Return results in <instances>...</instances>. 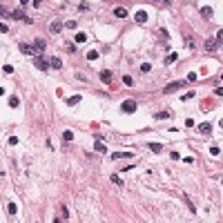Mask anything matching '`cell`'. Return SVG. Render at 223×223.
Wrapping results in <instances>:
<instances>
[{"mask_svg":"<svg viewBox=\"0 0 223 223\" xmlns=\"http://www.w3.org/2000/svg\"><path fill=\"white\" fill-rule=\"evenodd\" d=\"M34 63H36V67H38L40 71H47L49 69V58H45L43 54H36V60Z\"/></svg>","mask_w":223,"mask_h":223,"instance_id":"cell-1","label":"cell"},{"mask_svg":"<svg viewBox=\"0 0 223 223\" xmlns=\"http://www.w3.org/2000/svg\"><path fill=\"white\" fill-rule=\"evenodd\" d=\"M185 83L188 80H174V83H170V85H165V94H172V91H176V89H181V87H185Z\"/></svg>","mask_w":223,"mask_h":223,"instance_id":"cell-2","label":"cell"},{"mask_svg":"<svg viewBox=\"0 0 223 223\" xmlns=\"http://www.w3.org/2000/svg\"><path fill=\"white\" fill-rule=\"evenodd\" d=\"M136 100H123V105H120V109H123L125 112V114H134V112H136Z\"/></svg>","mask_w":223,"mask_h":223,"instance_id":"cell-3","label":"cell"},{"mask_svg":"<svg viewBox=\"0 0 223 223\" xmlns=\"http://www.w3.org/2000/svg\"><path fill=\"white\" fill-rule=\"evenodd\" d=\"M31 47H34V54H43L45 47H47V43H45L43 38H36V40L31 43Z\"/></svg>","mask_w":223,"mask_h":223,"instance_id":"cell-4","label":"cell"},{"mask_svg":"<svg viewBox=\"0 0 223 223\" xmlns=\"http://www.w3.org/2000/svg\"><path fill=\"white\" fill-rule=\"evenodd\" d=\"M49 31H51V34H60V31H63V22H60V20H51V22H49Z\"/></svg>","mask_w":223,"mask_h":223,"instance_id":"cell-5","label":"cell"},{"mask_svg":"<svg viewBox=\"0 0 223 223\" xmlns=\"http://www.w3.org/2000/svg\"><path fill=\"white\" fill-rule=\"evenodd\" d=\"M214 49H219V43H217L214 38H208V40H205V51H208V54H212Z\"/></svg>","mask_w":223,"mask_h":223,"instance_id":"cell-6","label":"cell"},{"mask_svg":"<svg viewBox=\"0 0 223 223\" xmlns=\"http://www.w3.org/2000/svg\"><path fill=\"white\" fill-rule=\"evenodd\" d=\"M11 18H16V20H25V22H31V18H27L25 11H18V9H16V11H11Z\"/></svg>","mask_w":223,"mask_h":223,"instance_id":"cell-7","label":"cell"},{"mask_svg":"<svg viewBox=\"0 0 223 223\" xmlns=\"http://www.w3.org/2000/svg\"><path fill=\"white\" fill-rule=\"evenodd\" d=\"M18 47H20V51H22L25 56H34V47H31V45H27V43H20Z\"/></svg>","mask_w":223,"mask_h":223,"instance_id":"cell-8","label":"cell"},{"mask_svg":"<svg viewBox=\"0 0 223 223\" xmlns=\"http://www.w3.org/2000/svg\"><path fill=\"white\" fill-rule=\"evenodd\" d=\"M201 16L205 18V20H210V18L214 16V9H212V7H201Z\"/></svg>","mask_w":223,"mask_h":223,"instance_id":"cell-9","label":"cell"},{"mask_svg":"<svg viewBox=\"0 0 223 223\" xmlns=\"http://www.w3.org/2000/svg\"><path fill=\"white\" fill-rule=\"evenodd\" d=\"M134 20H136L138 25H145V22H147V14H145V11H136Z\"/></svg>","mask_w":223,"mask_h":223,"instance_id":"cell-10","label":"cell"},{"mask_svg":"<svg viewBox=\"0 0 223 223\" xmlns=\"http://www.w3.org/2000/svg\"><path fill=\"white\" fill-rule=\"evenodd\" d=\"M49 67L60 69V67H63V60H60V58H56V56H51V58H49Z\"/></svg>","mask_w":223,"mask_h":223,"instance_id":"cell-11","label":"cell"},{"mask_svg":"<svg viewBox=\"0 0 223 223\" xmlns=\"http://www.w3.org/2000/svg\"><path fill=\"white\" fill-rule=\"evenodd\" d=\"M132 152H114V154H112V159H132Z\"/></svg>","mask_w":223,"mask_h":223,"instance_id":"cell-12","label":"cell"},{"mask_svg":"<svg viewBox=\"0 0 223 223\" xmlns=\"http://www.w3.org/2000/svg\"><path fill=\"white\" fill-rule=\"evenodd\" d=\"M114 16H116V18H127V9H125V7H116V9H114Z\"/></svg>","mask_w":223,"mask_h":223,"instance_id":"cell-13","label":"cell"},{"mask_svg":"<svg viewBox=\"0 0 223 223\" xmlns=\"http://www.w3.org/2000/svg\"><path fill=\"white\" fill-rule=\"evenodd\" d=\"M199 129H201L203 134H212V123H201Z\"/></svg>","mask_w":223,"mask_h":223,"instance_id":"cell-14","label":"cell"},{"mask_svg":"<svg viewBox=\"0 0 223 223\" xmlns=\"http://www.w3.org/2000/svg\"><path fill=\"white\" fill-rule=\"evenodd\" d=\"M147 147H150V150H152L154 154H161V152H163V145H159V143H150Z\"/></svg>","mask_w":223,"mask_h":223,"instance_id":"cell-15","label":"cell"},{"mask_svg":"<svg viewBox=\"0 0 223 223\" xmlns=\"http://www.w3.org/2000/svg\"><path fill=\"white\" fill-rule=\"evenodd\" d=\"M94 147H96V152H98V154H107V147H105V143H100V141H98Z\"/></svg>","mask_w":223,"mask_h":223,"instance_id":"cell-16","label":"cell"},{"mask_svg":"<svg viewBox=\"0 0 223 223\" xmlns=\"http://www.w3.org/2000/svg\"><path fill=\"white\" fill-rule=\"evenodd\" d=\"M18 105H20V100H18V96H11V98H9V107H18Z\"/></svg>","mask_w":223,"mask_h":223,"instance_id":"cell-17","label":"cell"},{"mask_svg":"<svg viewBox=\"0 0 223 223\" xmlns=\"http://www.w3.org/2000/svg\"><path fill=\"white\" fill-rule=\"evenodd\" d=\"M80 103V96H71V98H67V105L71 107V105H78Z\"/></svg>","mask_w":223,"mask_h":223,"instance_id":"cell-18","label":"cell"},{"mask_svg":"<svg viewBox=\"0 0 223 223\" xmlns=\"http://www.w3.org/2000/svg\"><path fill=\"white\" fill-rule=\"evenodd\" d=\"M100 80H103V83H109V80H112V71H103V74H100Z\"/></svg>","mask_w":223,"mask_h":223,"instance_id":"cell-19","label":"cell"},{"mask_svg":"<svg viewBox=\"0 0 223 223\" xmlns=\"http://www.w3.org/2000/svg\"><path fill=\"white\" fill-rule=\"evenodd\" d=\"M109 179H112V183H116V185H123V179H120L118 174H112Z\"/></svg>","mask_w":223,"mask_h":223,"instance_id":"cell-20","label":"cell"},{"mask_svg":"<svg viewBox=\"0 0 223 223\" xmlns=\"http://www.w3.org/2000/svg\"><path fill=\"white\" fill-rule=\"evenodd\" d=\"M176 58H179V54H170V56H167V58H165V65H172Z\"/></svg>","mask_w":223,"mask_h":223,"instance_id":"cell-21","label":"cell"},{"mask_svg":"<svg viewBox=\"0 0 223 223\" xmlns=\"http://www.w3.org/2000/svg\"><path fill=\"white\" fill-rule=\"evenodd\" d=\"M96 58H98V51H96V49L87 51V60H96Z\"/></svg>","mask_w":223,"mask_h":223,"instance_id":"cell-22","label":"cell"},{"mask_svg":"<svg viewBox=\"0 0 223 223\" xmlns=\"http://www.w3.org/2000/svg\"><path fill=\"white\" fill-rule=\"evenodd\" d=\"M63 141H74V132H69V129L63 132Z\"/></svg>","mask_w":223,"mask_h":223,"instance_id":"cell-23","label":"cell"},{"mask_svg":"<svg viewBox=\"0 0 223 223\" xmlns=\"http://www.w3.org/2000/svg\"><path fill=\"white\" fill-rule=\"evenodd\" d=\"M85 40H87V34L78 31V34H76V43H85Z\"/></svg>","mask_w":223,"mask_h":223,"instance_id":"cell-24","label":"cell"},{"mask_svg":"<svg viewBox=\"0 0 223 223\" xmlns=\"http://www.w3.org/2000/svg\"><path fill=\"white\" fill-rule=\"evenodd\" d=\"M65 27H67V29H76L78 22H76V20H67V22H65Z\"/></svg>","mask_w":223,"mask_h":223,"instance_id":"cell-25","label":"cell"},{"mask_svg":"<svg viewBox=\"0 0 223 223\" xmlns=\"http://www.w3.org/2000/svg\"><path fill=\"white\" fill-rule=\"evenodd\" d=\"M141 71H143V74L152 71V65H150V63H143V65H141Z\"/></svg>","mask_w":223,"mask_h":223,"instance_id":"cell-26","label":"cell"},{"mask_svg":"<svg viewBox=\"0 0 223 223\" xmlns=\"http://www.w3.org/2000/svg\"><path fill=\"white\" fill-rule=\"evenodd\" d=\"M60 219H69V210L65 208V205L60 208Z\"/></svg>","mask_w":223,"mask_h":223,"instance_id":"cell-27","label":"cell"},{"mask_svg":"<svg viewBox=\"0 0 223 223\" xmlns=\"http://www.w3.org/2000/svg\"><path fill=\"white\" fill-rule=\"evenodd\" d=\"M167 116H170V112H159V114H154V118H167Z\"/></svg>","mask_w":223,"mask_h":223,"instance_id":"cell-28","label":"cell"},{"mask_svg":"<svg viewBox=\"0 0 223 223\" xmlns=\"http://www.w3.org/2000/svg\"><path fill=\"white\" fill-rule=\"evenodd\" d=\"M7 210H9V214H16V212H18V208H16V203H9V208H7Z\"/></svg>","mask_w":223,"mask_h":223,"instance_id":"cell-29","label":"cell"},{"mask_svg":"<svg viewBox=\"0 0 223 223\" xmlns=\"http://www.w3.org/2000/svg\"><path fill=\"white\" fill-rule=\"evenodd\" d=\"M2 71H5V74H14V67H11V65H5Z\"/></svg>","mask_w":223,"mask_h":223,"instance_id":"cell-30","label":"cell"},{"mask_svg":"<svg viewBox=\"0 0 223 223\" xmlns=\"http://www.w3.org/2000/svg\"><path fill=\"white\" fill-rule=\"evenodd\" d=\"M7 31H9V27L5 22H0V34H7Z\"/></svg>","mask_w":223,"mask_h":223,"instance_id":"cell-31","label":"cell"},{"mask_svg":"<svg viewBox=\"0 0 223 223\" xmlns=\"http://www.w3.org/2000/svg\"><path fill=\"white\" fill-rule=\"evenodd\" d=\"M194 80H197V74H194V71L188 74V83H194Z\"/></svg>","mask_w":223,"mask_h":223,"instance_id":"cell-32","label":"cell"},{"mask_svg":"<svg viewBox=\"0 0 223 223\" xmlns=\"http://www.w3.org/2000/svg\"><path fill=\"white\" fill-rule=\"evenodd\" d=\"M123 83H125V85H132L134 80H132V76H123Z\"/></svg>","mask_w":223,"mask_h":223,"instance_id":"cell-33","label":"cell"},{"mask_svg":"<svg viewBox=\"0 0 223 223\" xmlns=\"http://www.w3.org/2000/svg\"><path fill=\"white\" fill-rule=\"evenodd\" d=\"M0 16H11V11H7L5 7H0Z\"/></svg>","mask_w":223,"mask_h":223,"instance_id":"cell-34","label":"cell"},{"mask_svg":"<svg viewBox=\"0 0 223 223\" xmlns=\"http://www.w3.org/2000/svg\"><path fill=\"white\" fill-rule=\"evenodd\" d=\"M210 152H212V154H214V156H219V154H221V150H219V147H217V145H214V147H212V150H210Z\"/></svg>","mask_w":223,"mask_h":223,"instance_id":"cell-35","label":"cell"},{"mask_svg":"<svg viewBox=\"0 0 223 223\" xmlns=\"http://www.w3.org/2000/svg\"><path fill=\"white\" fill-rule=\"evenodd\" d=\"M190 98H194V91H188V94L183 96V100H190Z\"/></svg>","mask_w":223,"mask_h":223,"instance_id":"cell-36","label":"cell"},{"mask_svg":"<svg viewBox=\"0 0 223 223\" xmlns=\"http://www.w3.org/2000/svg\"><path fill=\"white\" fill-rule=\"evenodd\" d=\"M154 2H163V5H170V0H154Z\"/></svg>","mask_w":223,"mask_h":223,"instance_id":"cell-37","label":"cell"},{"mask_svg":"<svg viewBox=\"0 0 223 223\" xmlns=\"http://www.w3.org/2000/svg\"><path fill=\"white\" fill-rule=\"evenodd\" d=\"M40 2H43V0H34V5H36V7H38V5H40Z\"/></svg>","mask_w":223,"mask_h":223,"instance_id":"cell-38","label":"cell"},{"mask_svg":"<svg viewBox=\"0 0 223 223\" xmlns=\"http://www.w3.org/2000/svg\"><path fill=\"white\" fill-rule=\"evenodd\" d=\"M27 2H29V0H20V5H27Z\"/></svg>","mask_w":223,"mask_h":223,"instance_id":"cell-39","label":"cell"},{"mask_svg":"<svg viewBox=\"0 0 223 223\" xmlns=\"http://www.w3.org/2000/svg\"><path fill=\"white\" fill-rule=\"evenodd\" d=\"M2 94H5V89H2V87H0V96H2Z\"/></svg>","mask_w":223,"mask_h":223,"instance_id":"cell-40","label":"cell"}]
</instances>
